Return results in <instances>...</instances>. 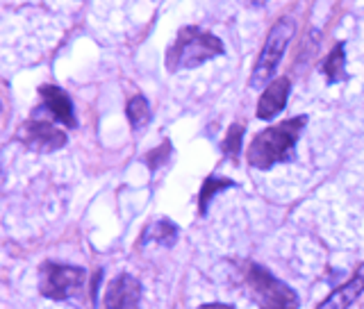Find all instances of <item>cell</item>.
<instances>
[{
	"label": "cell",
	"mask_w": 364,
	"mask_h": 309,
	"mask_svg": "<svg viewBox=\"0 0 364 309\" xmlns=\"http://www.w3.org/2000/svg\"><path fill=\"white\" fill-rule=\"evenodd\" d=\"M307 116L287 119L273 128L262 130L248 148V164L259 170H269L276 164H287L294 159V148L299 143Z\"/></svg>",
	"instance_id": "obj_1"
},
{
	"label": "cell",
	"mask_w": 364,
	"mask_h": 309,
	"mask_svg": "<svg viewBox=\"0 0 364 309\" xmlns=\"http://www.w3.org/2000/svg\"><path fill=\"white\" fill-rule=\"evenodd\" d=\"M223 53L225 48L219 37L196 26H187L178 32V39L166 53V68L171 73L189 71V68H196Z\"/></svg>",
	"instance_id": "obj_2"
},
{
	"label": "cell",
	"mask_w": 364,
	"mask_h": 309,
	"mask_svg": "<svg viewBox=\"0 0 364 309\" xmlns=\"http://www.w3.org/2000/svg\"><path fill=\"white\" fill-rule=\"evenodd\" d=\"M246 287L250 298L255 300L259 309H299L301 298L289 284H284L276 276L259 266V264H250L246 269Z\"/></svg>",
	"instance_id": "obj_3"
},
{
	"label": "cell",
	"mask_w": 364,
	"mask_h": 309,
	"mask_svg": "<svg viewBox=\"0 0 364 309\" xmlns=\"http://www.w3.org/2000/svg\"><path fill=\"white\" fill-rule=\"evenodd\" d=\"M294 30H296L294 21L287 18V16H282L276 26L271 28L267 43H264V48H262V55H259V60H257V64L253 68L250 82H248L253 89L267 87L273 80V73L278 71V64H280L282 55H284V48H287V43L294 37Z\"/></svg>",
	"instance_id": "obj_4"
},
{
	"label": "cell",
	"mask_w": 364,
	"mask_h": 309,
	"mask_svg": "<svg viewBox=\"0 0 364 309\" xmlns=\"http://www.w3.org/2000/svg\"><path fill=\"white\" fill-rule=\"evenodd\" d=\"M85 282V269L68 266V264H55L46 261L39 271V291L43 298L50 300H66L82 287Z\"/></svg>",
	"instance_id": "obj_5"
},
{
	"label": "cell",
	"mask_w": 364,
	"mask_h": 309,
	"mask_svg": "<svg viewBox=\"0 0 364 309\" xmlns=\"http://www.w3.org/2000/svg\"><path fill=\"white\" fill-rule=\"evenodd\" d=\"M18 139L26 143L30 151L53 153V151H60V148L66 146L68 136L62 128H55V125L48 121L30 119L28 123H23V128L18 132Z\"/></svg>",
	"instance_id": "obj_6"
},
{
	"label": "cell",
	"mask_w": 364,
	"mask_h": 309,
	"mask_svg": "<svg viewBox=\"0 0 364 309\" xmlns=\"http://www.w3.org/2000/svg\"><path fill=\"white\" fill-rule=\"evenodd\" d=\"M141 282L130 273H121L107 284L105 309H139Z\"/></svg>",
	"instance_id": "obj_7"
},
{
	"label": "cell",
	"mask_w": 364,
	"mask_h": 309,
	"mask_svg": "<svg viewBox=\"0 0 364 309\" xmlns=\"http://www.w3.org/2000/svg\"><path fill=\"white\" fill-rule=\"evenodd\" d=\"M39 96H41V109L48 112L50 119L66 125V128H75L77 121H75L73 102L66 96V91H62L60 87L46 85L39 89Z\"/></svg>",
	"instance_id": "obj_8"
},
{
	"label": "cell",
	"mask_w": 364,
	"mask_h": 309,
	"mask_svg": "<svg viewBox=\"0 0 364 309\" xmlns=\"http://www.w3.org/2000/svg\"><path fill=\"white\" fill-rule=\"evenodd\" d=\"M289 91H291V80L289 77H284V75L273 77L271 82L267 85L259 102H257V119L271 121L273 116H278V114L284 109V105H287Z\"/></svg>",
	"instance_id": "obj_9"
},
{
	"label": "cell",
	"mask_w": 364,
	"mask_h": 309,
	"mask_svg": "<svg viewBox=\"0 0 364 309\" xmlns=\"http://www.w3.org/2000/svg\"><path fill=\"white\" fill-rule=\"evenodd\" d=\"M364 293V264L353 273V278L337 287L316 309H348Z\"/></svg>",
	"instance_id": "obj_10"
},
{
	"label": "cell",
	"mask_w": 364,
	"mask_h": 309,
	"mask_svg": "<svg viewBox=\"0 0 364 309\" xmlns=\"http://www.w3.org/2000/svg\"><path fill=\"white\" fill-rule=\"evenodd\" d=\"M151 242L171 248L178 242V225L173 221H168V219H159L153 225H148L144 230V234H141L139 244L144 246V244H151Z\"/></svg>",
	"instance_id": "obj_11"
},
{
	"label": "cell",
	"mask_w": 364,
	"mask_h": 309,
	"mask_svg": "<svg viewBox=\"0 0 364 309\" xmlns=\"http://www.w3.org/2000/svg\"><path fill=\"white\" fill-rule=\"evenodd\" d=\"M346 45L344 43H337L333 53L328 55V60L323 62V73L328 85H337V82H344L346 80Z\"/></svg>",
	"instance_id": "obj_12"
},
{
	"label": "cell",
	"mask_w": 364,
	"mask_h": 309,
	"mask_svg": "<svg viewBox=\"0 0 364 309\" xmlns=\"http://www.w3.org/2000/svg\"><path fill=\"white\" fill-rule=\"evenodd\" d=\"M125 114H128V121L132 125V130H141L151 123V105H148V100L141 94H136L128 100Z\"/></svg>",
	"instance_id": "obj_13"
},
{
	"label": "cell",
	"mask_w": 364,
	"mask_h": 309,
	"mask_svg": "<svg viewBox=\"0 0 364 309\" xmlns=\"http://www.w3.org/2000/svg\"><path fill=\"white\" fill-rule=\"evenodd\" d=\"M235 182L232 180H225V178H208L203 182V189H200V196H198V207H200V214H208V205L210 200L216 196L219 191L228 189V187H232Z\"/></svg>",
	"instance_id": "obj_14"
},
{
	"label": "cell",
	"mask_w": 364,
	"mask_h": 309,
	"mask_svg": "<svg viewBox=\"0 0 364 309\" xmlns=\"http://www.w3.org/2000/svg\"><path fill=\"white\" fill-rule=\"evenodd\" d=\"M242 139H244V128L242 125H230V130H228L225 139H223V153L228 157H239V151H242Z\"/></svg>",
	"instance_id": "obj_15"
},
{
	"label": "cell",
	"mask_w": 364,
	"mask_h": 309,
	"mask_svg": "<svg viewBox=\"0 0 364 309\" xmlns=\"http://www.w3.org/2000/svg\"><path fill=\"white\" fill-rule=\"evenodd\" d=\"M168 151H171V143H168V141H166V143H162V146H159L155 153H151V155L146 157L148 166H151V168L155 170V168H157L159 164H164V159H166Z\"/></svg>",
	"instance_id": "obj_16"
},
{
	"label": "cell",
	"mask_w": 364,
	"mask_h": 309,
	"mask_svg": "<svg viewBox=\"0 0 364 309\" xmlns=\"http://www.w3.org/2000/svg\"><path fill=\"white\" fill-rule=\"evenodd\" d=\"M198 309H235L232 305H223V303H208V305H200Z\"/></svg>",
	"instance_id": "obj_17"
},
{
	"label": "cell",
	"mask_w": 364,
	"mask_h": 309,
	"mask_svg": "<svg viewBox=\"0 0 364 309\" xmlns=\"http://www.w3.org/2000/svg\"><path fill=\"white\" fill-rule=\"evenodd\" d=\"M257 3H264V0H257Z\"/></svg>",
	"instance_id": "obj_18"
}]
</instances>
